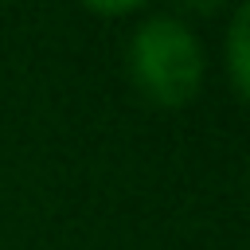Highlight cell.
I'll return each mask as SVG.
<instances>
[{
	"label": "cell",
	"instance_id": "6da1fadb",
	"mask_svg": "<svg viewBox=\"0 0 250 250\" xmlns=\"http://www.w3.org/2000/svg\"><path fill=\"white\" fill-rule=\"evenodd\" d=\"M133 74L156 102H184L199 86V47L176 20H152L133 39Z\"/></svg>",
	"mask_w": 250,
	"mask_h": 250
}]
</instances>
